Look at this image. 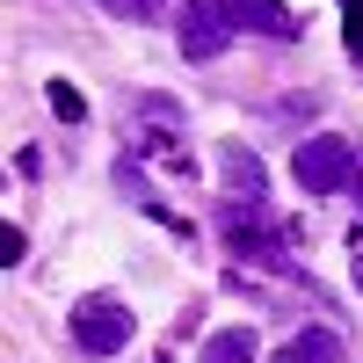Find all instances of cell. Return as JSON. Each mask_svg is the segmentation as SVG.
<instances>
[{
	"mask_svg": "<svg viewBox=\"0 0 363 363\" xmlns=\"http://www.w3.org/2000/svg\"><path fill=\"white\" fill-rule=\"evenodd\" d=\"M218 233H225V255H240V269H291L284 262V233L269 218V203H233L218 211Z\"/></svg>",
	"mask_w": 363,
	"mask_h": 363,
	"instance_id": "obj_1",
	"label": "cell"
},
{
	"mask_svg": "<svg viewBox=\"0 0 363 363\" xmlns=\"http://www.w3.org/2000/svg\"><path fill=\"white\" fill-rule=\"evenodd\" d=\"M356 145L335 138V131H320V138H298V153H291V174H298V189L306 196H342L356 189Z\"/></svg>",
	"mask_w": 363,
	"mask_h": 363,
	"instance_id": "obj_2",
	"label": "cell"
},
{
	"mask_svg": "<svg viewBox=\"0 0 363 363\" xmlns=\"http://www.w3.org/2000/svg\"><path fill=\"white\" fill-rule=\"evenodd\" d=\"M131 306H124V298H109V291H95V298H80V306H73V342L87 349V356H116V349H124L131 342Z\"/></svg>",
	"mask_w": 363,
	"mask_h": 363,
	"instance_id": "obj_3",
	"label": "cell"
},
{
	"mask_svg": "<svg viewBox=\"0 0 363 363\" xmlns=\"http://www.w3.org/2000/svg\"><path fill=\"white\" fill-rule=\"evenodd\" d=\"M240 37V15H233V0H182V58H218L225 44Z\"/></svg>",
	"mask_w": 363,
	"mask_h": 363,
	"instance_id": "obj_4",
	"label": "cell"
},
{
	"mask_svg": "<svg viewBox=\"0 0 363 363\" xmlns=\"http://www.w3.org/2000/svg\"><path fill=\"white\" fill-rule=\"evenodd\" d=\"M233 15H240V29H255V37H269V44H298L306 37V22H298L284 0H233Z\"/></svg>",
	"mask_w": 363,
	"mask_h": 363,
	"instance_id": "obj_5",
	"label": "cell"
},
{
	"mask_svg": "<svg viewBox=\"0 0 363 363\" xmlns=\"http://www.w3.org/2000/svg\"><path fill=\"white\" fill-rule=\"evenodd\" d=\"M218 167H225V196H233V203H262V196H269V174H262V160L247 153V145H225Z\"/></svg>",
	"mask_w": 363,
	"mask_h": 363,
	"instance_id": "obj_6",
	"label": "cell"
},
{
	"mask_svg": "<svg viewBox=\"0 0 363 363\" xmlns=\"http://www.w3.org/2000/svg\"><path fill=\"white\" fill-rule=\"evenodd\" d=\"M277 363H349V349H342L335 327H306V335H291L277 349Z\"/></svg>",
	"mask_w": 363,
	"mask_h": 363,
	"instance_id": "obj_7",
	"label": "cell"
},
{
	"mask_svg": "<svg viewBox=\"0 0 363 363\" xmlns=\"http://www.w3.org/2000/svg\"><path fill=\"white\" fill-rule=\"evenodd\" d=\"M203 363H255V335L247 327H218V335L203 342Z\"/></svg>",
	"mask_w": 363,
	"mask_h": 363,
	"instance_id": "obj_8",
	"label": "cell"
},
{
	"mask_svg": "<svg viewBox=\"0 0 363 363\" xmlns=\"http://www.w3.org/2000/svg\"><path fill=\"white\" fill-rule=\"evenodd\" d=\"M145 160H160L167 174H196V160H189V145H174V131H153V138H145Z\"/></svg>",
	"mask_w": 363,
	"mask_h": 363,
	"instance_id": "obj_9",
	"label": "cell"
},
{
	"mask_svg": "<svg viewBox=\"0 0 363 363\" xmlns=\"http://www.w3.org/2000/svg\"><path fill=\"white\" fill-rule=\"evenodd\" d=\"M95 8H109L116 22H160V15L174 8V0H95Z\"/></svg>",
	"mask_w": 363,
	"mask_h": 363,
	"instance_id": "obj_10",
	"label": "cell"
},
{
	"mask_svg": "<svg viewBox=\"0 0 363 363\" xmlns=\"http://www.w3.org/2000/svg\"><path fill=\"white\" fill-rule=\"evenodd\" d=\"M44 102H51V116H66V124H80V116H87V95H80V87H66V80H51Z\"/></svg>",
	"mask_w": 363,
	"mask_h": 363,
	"instance_id": "obj_11",
	"label": "cell"
},
{
	"mask_svg": "<svg viewBox=\"0 0 363 363\" xmlns=\"http://www.w3.org/2000/svg\"><path fill=\"white\" fill-rule=\"evenodd\" d=\"M342 37H349V51L363 58V0H342Z\"/></svg>",
	"mask_w": 363,
	"mask_h": 363,
	"instance_id": "obj_12",
	"label": "cell"
},
{
	"mask_svg": "<svg viewBox=\"0 0 363 363\" xmlns=\"http://www.w3.org/2000/svg\"><path fill=\"white\" fill-rule=\"evenodd\" d=\"M22 255H29V240H22V233H15V225H0V269H15V262H22Z\"/></svg>",
	"mask_w": 363,
	"mask_h": 363,
	"instance_id": "obj_13",
	"label": "cell"
},
{
	"mask_svg": "<svg viewBox=\"0 0 363 363\" xmlns=\"http://www.w3.org/2000/svg\"><path fill=\"white\" fill-rule=\"evenodd\" d=\"M356 203H363V160H356Z\"/></svg>",
	"mask_w": 363,
	"mask_h": 363,
	"instance_id": "obj_14",
	"label": "cell"
},
{
	"mask_svg": "<svg viewBox=\"0 0 363 363\" xmlns=\"http://www.w3.org/2000/svg\"><path fill=\"white\" fill-rule=\"evenodd\" d=\"M356 291H363V255H356Z\"/></svg>",
	"mask_w": 363,
	"mask_h": 363,
	"instance_id": "obj_15",
	"label": "cell"
}]
</instances>
